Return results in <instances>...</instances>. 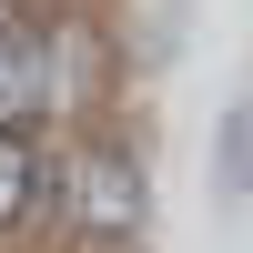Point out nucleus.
I'll return each mask as SVG.
<instances>
[{
	"label": "nucleus",
	"mask_w": 253,
	"mask_h": 253,
	"mask_svg": "<svg viewBox=\"0 0 253 253\" xmlns=\"http://www.w3.org/2000/svg\"><path fill=\"white\" fill-rule=\"evenodd\" d=\"M51 213L71 223L91 253L142 243V223H152V172H142V152H132V142H81V152H61Z\"/></svg>",
	"instance_id": "1"
},
{
	"label": "nucleus",
	"mask_w": 253,
	"mask_h": 253,
	"mask_svg": "<svg viewBox=\"0 0 253 253\" xmlns=\"http://www.w3.org/2000/svg\"><path fill=\"white\" fill-rule=\"evenodd\" d=\"M61 112V41L41 20H0V132H41Z\"/></svg>",
	"instance_id": "2"
},
{
	"label": "nucleus",
	"mask_w": 253,
	"mask_h": 253,
	"mask_svg": "<svg viewBox=\"0 0 253 253\" xmlns=\"http://www.w3.org/2000/svg\"><path fill=\"white\" fill-rule=\"evenodd\" d=\"M51 193H61V162L41 152V132H0V243L31 233L51 213Z\"/></svg>",
	"instance_id": "3"
},
{
	"label": "nucleus",
	"mask_w": 253,
	"mask_h": 253,
	"mask_svg": "<svg viewBox=\"0 0 253 253\" xmlns=\"http://www.w3.org/2000/svg\"><path fill=\"white\" fill-rule=\"evenodd\" d=\"M213 193H223V203H243V193H253V91L223 112V162H213Z\"/></svg>",
	"instance_id": "4"
}]
</instances>
